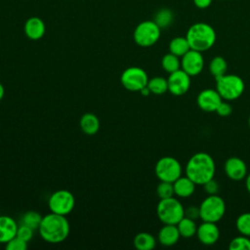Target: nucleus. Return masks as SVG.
<instances>
[{
    "label": "nucleus",
    "instance_id": "nucleus-1",
    "mask_svg": "<svg viewBox=\"0 0 250 250\" xmlns=\"http://www.w3.org/2000/svg\"><path fill=\"white\" fill-rule=\"evenodd\" d=\"M38 231L45 241L55 244L66 239L70 226L65 216L51 212L42 218Z\"/></svg>",
    "mask_w": 250,
    "mask_h": 250
},
{
    "label": "nucleus",
    "instance_id": "nucleus-2",
    "mask_svg": "<svg viewBox=\"0 0 250 250\" xmlns=\"http://www.w3.org/2000/svg\"><path fill=\"white\" fill-rule=\"evenodd\" d=\"M215 162L212 156L206 152H197L188 161L186 166V176L196 185H203L214 178Z\"/></svg>",
    "mask_w": 250,
    "mask_h": 250
},
{
    "label": "nucleus",
    "instance_id": "nucleus-3",
    "mask_svg": "<svg viewBox=\"0 0 250 250\" xmlns=\"http://www.w3.org/2000/svg\"><path fill=\"white\" fill-rule=\"evenodd\" d=\"M186 38L190 49L204 52L213 47L216 42L215 29L206 22H196L189 26Z\"/></svg>",
    "mask_w": 250,
    "mask_h": 250
},
{
    "label": "nucleus",
    "instance_id": "nucleus-4",
    "mask_svg": "<svg viewBox=\"0 0 250 250\" xmlns=\"http://www.w3.org/2000/svg\"><path fill=\"white\" fill-rule=\"evenodd\" d=\"M158 219L164 225H177L185 217V208L174 196L160 199L156 206Z\"/></svg>",
    "mask_w": 250,
    "mask_h": 250
},
{
    "label": "nucleus",
    "instance_id": "nucleus-5",
    "mask_svg": "<svg viewBox=\"0 0 250 250\" xmlns=\"http://www.w3.org/2000/svg\"><path fill=\"white\" fill-rule=\"evenodd\" d=\"M216 90L227 101L238 99L244 92V82L241 77L235 74H224L216 77Z\"/></svg>",
    "mask_w": 250,
    "mask_h": 250
},
{
    "label": "nucleus",
    "instance_id": "nucleus-6",
    "mask_svg": "<svg viewBox=\"0 0 250 250\" xmlns=\"http://www.w3.org/2000/svg\"><path fill=\"white\" fill-rule=\"evenodd\" d=\"M200 219L206 222L217 223L225 215L226 203L217 194H210L199 205Z\"/></svg>",
    "mask_w": 250,
    "mask_h": 250
},
{
    "label": "nucleus",
    "instance_id": "nucleus-7",
    "mask_svg": "<svg viewBox=\"0 0 250 250\" xmlns=\"http://www.w3.org/2000/svg\"><path fill=\"white\" fill-rule=\"evenodd\" d=\"M161 33V28L154 21H144L140 22L133 33L134 41L141 47H150L154 45Z\"/></svg>",
    "mask_w": 250,
    "mask_h": 250
},
{
    "label": "nucleus",
    "instance_id": "nucleus-8",
    "mask_svg": "<svg viewBox=\"0 0 250 250\" xmlns=\"http://www.w3.org/2000/svg\"><path fill=\"white\" fill-rule=\"evenodd\" d=\"M154 171L160 181L174 183L182 175V166L175 157L163 156L156 162Z\"/></svg>",
    "mask_w": 250,
    "mask_h": 250
},
{
    "label": "nucleus",
    "instance_id": "nucleus-9",
    "mask_svg": "<svg viewBox=\"0 0 250 250\" xmlns=\"http://www.w3.org/2000/svg\"><path fill=\"white\" fill-rule=\"evenodd\" d=\"M51 212L59 215H68L75 206L74 195L66 189H59L53 192L48 201Z\"/></svg>",
    "mask_w": 250,
    "mask_h": 250
},
{
    "label": "nucleus",
    "instance_id": "nucleus-10",
    "mask_svg": "<svg viewBox=\"0 0 250 250\" xmlns=\"http://www.w3.org/2000/svg\"><path fill=\"white\" fill-rule=\"evenodd\" d=\"M120 82L125 89L131 92H140L147 85L148 76L146 72L138 66H131L126 68L121 76Z\"/></svg>",
    "mask_w": 250,
    "mask_h": 250
},
{
    "label": "nucleus",
    "instance_id": "nucleus-11",
    "mask_svg": "<svg viewBox=\"0 0 250 250\" xmlns=\"http://www.w3.org/2000/svg\"><path fill=\"white\" fill-rule=\"evenodd\" d=\"M168 91L174 96L185 95L190 87V76L185 72L182 68L169 73L168 79Z\"/></svg>",
    "mask_w": 250,
    "mask_h": 250
},
{
    "label": "nucleus",
    "instance_id": "nucleus-12",
    "mask_svg": "<svg viewBox=\"0 0 250 250\" xmlns=\"http://www.w3.org/2000/svg\"><path fill=\"white\" fill-rule=\"evenodd\" d=\"M204 66V59L201 52L190 49L181 59V68L189 76L198 75Z\"/></svg>",
    "mask_w": 250,
    "mask_h": 250
},
{
    "label": "nucleus",
    "instance_id": "nucleus-13",
    "mask_svg": "<svg viewBox=\"0 0 250 250\" xmlns=\"http://www.w3.org/2000/svg\"><path fill=\"white\" fill-rule=\"evenodd\" d=\"M197 105L200 109L206 112H215L223 99L214 89L202 90L197 96Z\"/></svg>",
    "mask_w": 250,
    "mask_h": 250
},
{
    "label": "nucleus",
    "instance_id": "nucleus-14",
    "mask_svg": "<svg viewBox=\"0 0 250 250\" xmlns=\"http://www.w3.org/2000/svg\"><path fill=\"white\" fill-rule=\"evenodd\" d=\"M196 235L202 244L213 245L218 241L220 237V230L216 223L203 221L202 224L197 226Z\"/></svg>",
    "mask_w": 250,
    "mask_h": 250
},
{
    "label": "nucleus",
    "instance_id": "nucleus-15",
    "mask_svg": "<svg viewBox=\"0 0 250 250\" xmlns=\"http://www.w3.org/2000/svg\"><path fill=\"white\" fill-rule=\"evenodd\" d=\"M225 173L230 180L240 181L246 177L247 166L241 158L231 156L225 162Z\"/></svg>",
    "mask_w": 250,
    "mask_h": 250
},
{
    "label": "nucleus",
    "instance_id": "nucleus-16",
    "mask_svg": "<svg viewBox=\"0 0 250 250\" xmlns=\"http://www.w3.org/2000/svg\"><path fill=\"white\" fill-rule=\"evenodd\" d=\"M23 30L27 38L31 40H39L44 36L46 26L42 19L38 17H31L26 20Z\"/></svg>",
    "mask_w": 250,
    "mask_h": 250
},
{
    "label": "nucleus",
    "instance_id": "nucleus-17",
    "mask_svg": "<svg viewBox=\"0 0 250 250\" xmlns=\"http://www.w3.org/2000/svg\"><path fill=\"white\" fill-rule=\"evenodd\" d=\"M18 228L17 222L12 217L0 216V243H7L17 236Z\"/></svg>",
    "mask_w": 250,
    "mask_h": 250
},
{
    "label": "nucleus",
    "instance_id": "nucleus-18",
    "mask_svg": "<svg viewBox=\"0 0 250 250\" xmlns=\"http://www.w3.org/2000/svg\"><path fill=\"white\" fill-rule=\"evenodd\" d=\"M180 236L177 225H164L160 229L157 238L161 245L172 246L178 242Z\"/></svg>",
    "mask_w": 250,
    "mask_h": 250
},
{
    "label": "nucleus",
    "instance_id": "nucleus-19",
    "mask_svg": "<svg viewBox=\"0 0 250 250\" xmlns=\"http://www.w3.org/2000/svg\"><path fill=\"white\" fill-rule=\"evenodd\" d=\"M195 186L196 184L193 181H191L188 176L186 177L181 176L173 183L175 195L182 198L189 197L194 192Z\"/></svg>",
    "mask_w": 250,
    "mask_h": 250
},
{
    "label": "nucleus",
    "instance_id": "nucleus-20",
    "mask_svg": "<svg viewBox=\"0 0 250 250\" xmlns=\"http://www.w3.org/2000/svg\"><path fill=\"white\" fill-rule=\"evenodd\" d=\"M80 128L86 135H95L100 129V120L94 113L87 112L80 118Z\"/></svg>",
    "mask_w": 250,
    "mask_h": 250
},
{
    "label": "nucleus",
    "instance_id": "nucleus-21",
    "mask_svg": "<svg viewBox=\"0 0 250 250\" xmlns=\"http://www.w3.org/2000/svg\"><path fill=\"white\" fill-rule=\"evenodd\" d=\"M135 248L138 250H151L155 247V237L149 232H139L133 240Z\"/></svg>",
    "mask_w": 250,
    "mask_h": 250
},
{
    "label": "nucleus",
    "instance_id": "nucleus-22",
    "mask_svg": "<svg viewBox=\"0 0 250 250\" xmlns=\"http://www.w3.org/2000/svg\"><path fill=\"white\" fill-rule=\"evenodd\" d=\"M189 50L190 47L186 37H175L169 43V52L178 56L179 58H182Z\"/></svg>",
    "mask_w": 250,
    "mask_h": 250
},
{
    "label": "nucleus",
    "instance_id": "nucleus-23",
    "mask_svg": "<svg viewBox=\"0 0 250 250\" xmlns=\"http://www.w3.org/2000/svg\"><path fill=\"white\" fill-rule=\"evenodd\" d=\"M177 228L179 229L180 235L185 238L192 237L194 234H196L197 230V225L195 221L186 216L177 224Z\"/></svg>",
    "mask_w": 250,
    "mask_h": 250
},
{
    "label": "nucleus",
    "instance_id": "nucleus-24",
    "mask_svg": "<svg viewBox=\"0 0 250 250\" xmlns=\"http://www.w3.org/2000/svg\"><path fill=\"white\" fill-rule=\"evenodd\" d=\"M147 87L151 94L162 95L168 91V82L162 76H155L151 79H148Z\"/></svg>",
    "mask_w": 250,
    "mask_h": 250
},
{
    "label": "nucleus",
    "instance_id": "nucleus-25",
    "mask_svg": "<svg viewBox=\"0 0 250 250\" xmlns=\"http://www.w3.org/2000/svg\"><path fill=\"white\" fill-rule=\"evenodd\" d=\"M173 12L168 8H162L156 12L153 21L160 28H166L173 22Z\"/></svg>",
    "mask_w": 250,
    "mask_h": 250
},
{
    "label": "nucleus",
    "instance_id": "nucleus-26",
    "mask_svg": "<svg viewBox=\"0 0 250 250\" xmlns=\"http://www.w3.org/2000/svg\"><path fill=\"white\" fill-rule=\"evenodd\" d=\"M227 68H228L227 61L220 56L214 57L209 63V71L215 78L226 74Z\"/></svg>",
    "mask_w": 250,
    "mask_h": 250
},
{
    "label": "nucleus",
    "instance_id": "nucleus-27",
    "mask_svg": "<svg viewBox=\"0 0 250 250\" xmlns=\"http://www.w3.org/2000/svg\"><path fill=\"white\" fill-rule=\"evenodd\" d=\"M161 65L166 72L172 73L181 68V60L178 56L169 52L163 56L161 60Z\"/></svg>",
    "mask_w": 250,
    "mask_h": 250
},
{
    "label": "nucleus",
    "instance_id": "nucleus-28",
    "mask_svg": "<svg viewBox=\"0 0 250 250\" xmlns=\"http://www.w3.org/2000/svg\"><path fill=\"white\" fill-rule=\"evenodd\" d=\"M42 218L43 217L36 211H27L22 215L21 219V224L25 225L35 230L39 229Z\"/></svg>",
    "mask_w": 250,
    "mask_h": 250
},
{
    "label": "nucleus",
    "instance_id": "nucleus-29",
    "mask_svg": "<svg viewBox=\"0 0 250 250\" xmlns=\"http://www.w3.org/2000/svg\"><path fill=\"white\" fill-rule=\"evenodd\" d=\"M235 226L241 234L250 237V213L246 212L239 215L236 219Z\"/></svg>",
    "mask_w": 250,
    "mask_h": 250
},
{
    "label": "nucleus",
    "instance_id": "nucleus-30",
    "mask_svg": "<svg viewBox=\"0 0 250 250\" xmlns=\"http://www.w3.org/2000/svg\"><path fill=\"white\" fill-rule=\"evenodd\" d=\"M229 248L230 250H250V238L249 236L241 234L232 238L229 242Z\"/></svg>",
    "mask_w": 250,
    "mask_h": 250
},
{
    "label": "nucleus",
    "instance_id": "nucleus-31",
    "mask_svg": "<svg viewBox=\"0 0 250 250\" xmlns=\"http://www.w3.org/2000/svg\"><path fill=\"white\" fill-rule=\"evenodd\" d=\"M156 193L160 199L169 198V197L174 196L175 192H174L173 183L160 181V183L158 184V186L156 188Z\"/></svg>",
    "mask_w": 250,
    "mask_h": 250
},
{
    "label": "nucleus",
    "instance_id": "nucleus-32",
    "mask_svg": "<svg viewBox=\"0 0 250 250\" xmlns=\"http://www.w3.org/2000/svg\"><path fill=\"white\" fill-rule=\"evenodd\" d=\"M27 248V242L21 238L15 236L6 243L7 250H25Z\"/></svg>",
    "mask_w": 250,
    "mask_h": 250
},
{
    "label": "nucleus",
    "instance_id": "nucleus-33",
    "mask_svg": "<svg viewBox=\"0 0 250 250\" xmlns=\"http://www.w3.org/2000/svg\"><path fill=\"white\" fill-rule=\"evenodd\" d=\"M33 231L34 229L25 226V225H22L21 224L18 228V231H17V236L21 238L22 240L28 242L32 237H33Z\"/></svg>",
    "mask_w": 250,
    "mask_h": 250
},
{
    "label": "nucleus",
    "instance_id": "nucleus-34",
    "mask_svg": "<svg viewBox=\"0 0 250 250\" xmlns=\"http://www.w3.org/2000/svg\"><path fill=\"white\" fill-rule=\"evenodd\" d=\"M202 186H204V189L209 195L210 194H217V192L219 191V184L217 183V181L214 180V178L207 181Z\"/></svg>",
    "mask_w": 250,
    "mask_h": 250
},
{
    "label": "nucleus",
    "instance_id": "nucleus-35",
    "mask_svg": "<svg viewBox=\"0 0 250 250\" xmlns=\"http://www.w3.org/2000/svg\"><path fill=\"white\" fill-rule=\"evenodd\" d=\"M215 112H217L220 116L226 117V116H229L232 112V107L229 103L222 101V103L219 104V106Z\"/></svg>",
    "mask_w": 250,
    "mask_h": 250
},
{
    "label": "nucleus",
    "instance_id": "nucleus-36",
    "mask_svg": "<svg viewBox=\"0 0 250 250\" xmlns=\"http://www.w3.org/2000/svg\"><path fill=\"white\" fill-rule=\"evenodd\" d=\"M185 216L195 221L196 219L200 218L199 207H195V206H189V207H188L187 209H185Z\"/></svg>",
    "mask_w": 250,
    "mask_h": 250
},
{
    "label": "nucleus",
    "instance_id": "nucleus-37",
    "mask_svg": "<svg viewBox=\"0 0 250 250\" xmlns=\"http://www.w3.org/2000/svg\"><path fill=\"white\" fill-rule=\"evenodd\" d=\"M213 0H193V4L198 9H206L211 6Z\"/></svg>",
    "mask_w": 250,
    "mask_h": 250
},
{
    "label": "nucleus",
    "instance_id": "nucleus-38",
    "mask_svg": "<svg viewBox=\"0 0 250 250\" xmlns=\"http://www.w3.org/2000/svg\"><path fill=\"white\" fill-rule=\"evenodd\" d=\"M140 92H141V94H142L143 96H148L149 94H151L150 91H149V89H148V87H147V85H146V87H144Z\"/></svg>",
    "mask_w": 250,
    "mask_h": 250
},
{
    "label": "nucleus",
    "instance_id": "nucleus-39",
    "mask_svg": "<svg viewBox=\"0 0 250 250\" xmlns=\"http://www.w3.org/2000/svg\"><path fill=\"white\" fill-rule=\"evenodd\" d=\"M245 187H246V189L248 190V192L250 193V174L246 177V181H245Z\"/></svg>",
    "mask_w": 250,
    "mask_h": 250
},
{
    "label": "nucleus",
    "instance_id": "nucleus-40",
    "mask_svg": "<svg viewBox=\"0 0 250 250\" xmlns=\"http://www.w3.org/2000/svg\"><path fill=\"white\" fill-rule=\"evenodd\" d=\"M4 94H5V89H4V86L0 83V101L3 99L4 97Z\"/></svg>",
    "mask_w": 250,
    "mask_h": 250
},
{
    "label": "nucleus",
    "instance_id": "nucleus-41",
    "mask_svg": "<svg viewBox=\"0 0 250 250\" xmlns=\"http://www.w3.org/2000/svg\"><path fill=\"white\" fill-rule=\"evenodd\" d=\"M248 125H249V128H250V115H249V118H248Z\"/></svg>",
    "mask_w": 250,
    "mask_h": 250
},
{
    "label": "nucleus",
    "instance_id": "nucleus-42",
    "mask_svg": "<svg viewBox=\"0 0 250 250\" xmlns=\"http://www.w3.org/2000/svg\"><path fill=\"white\" fill-rule=\"evenodd\" d=\"M222 1H226V0H222Z\"/></svg>",
    "mask_w": 250,
    "mask_h": 250
}]
</instances>
